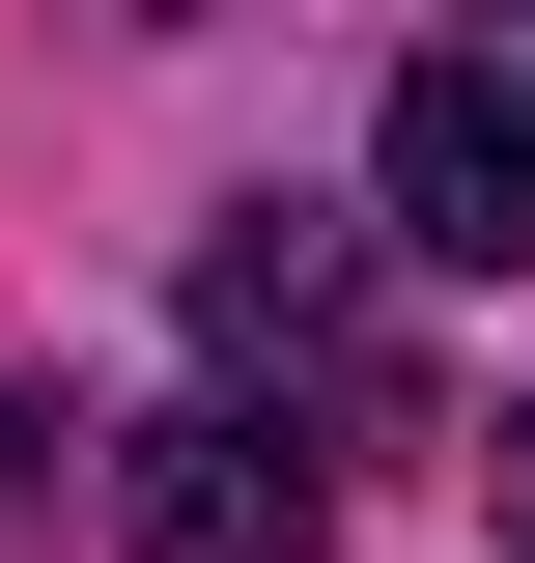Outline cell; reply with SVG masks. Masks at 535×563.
I'll list each match as a JSON object with an SVG mask.
<instances>
[{"label": "cell", "mask_w": 535, "mask_h": 563, "mask_svg": "<svg viewBox=\"0 0 535 563\" xmlns=\"http://www.w3.org/2000/svg\"><path fill=\"white\" fill-rule=\"evenodd\" d=\"M198 395L226 422H338V451H423V366H395V282L338 254V225H226L198 254Z\"/></svg>", "instance_id": "6da1fadb"}, {"label": "cell", "mask_w": 535, "mask_h": 563, "mask_svg": "<svg viewBox=\"0 0 535 563\" xmlns=\"http://www.w3.org/2000/svg\"><path fill=\"white\" fill-rule=\"evenodd\" d=\"M367 225H395L423 282H535V29L395 57V113H367Z\"/></svg>", "instance_id": "7a4b0ae2"}, {"label": "cell", "mask_w": 535, "mask_h": 563, "mask_svg": "<svg viewBox=\"0 0 535 563\" xmlns=\"http://www.w3.org/2000/svg\"><path fill=\"white\" fill-rule=\"evenodd\" d=\"M113 563H338V479L226 395H141L113 422Z\"/></svg>", "instance_id": "3957f363"}, {"label": "cell", "mask_w": 535, "mask_h": 563, "mask_svg": "<svg viewBox=\"0 0 535 563\" xmlns=\"http://www.w3.org/2000/svg\"><path fill=\"white\" fill-rule=\"evenodd\" d=\"M479 479H507V536H535V395H507V422H479Z\"/></svg>", "instance_id": "277c9868"}, {"label": "cell", "mask_w": 535, "mask_h": 563, "mask_svg": "<svg viewBox=\"0 0 535 563\" xmlns=\"http://www.w3.org/2000/svg\"><path fill=\"white\" fill-rule=\"evenodd\" d=\"M29 451H57V422H29V395H0V536H29Z\"/></svg>", "instance_id": "5b68a950"}]
</instances>
